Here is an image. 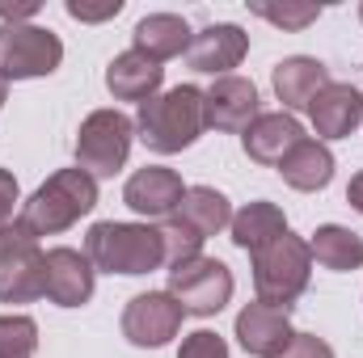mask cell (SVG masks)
<instances>
[{
	"label": "cell",
	"mask_w": 363,
	"mask_h": 358,
	"mask_svg": "<svg viewBox=\"0 0 363 358\" xmlns=\"http://www.w3.org/2000/svg\"><path fill=\"white\" fill-rule=\"evenodd\" d=\"M203 131H207V93L199 85H174V89L157 93L135 114V135L144 139V148L161 156L190 148Z\"/></svg>",
	"instance_id": "1"
},
{
	"label": "cell",
	"mask_w": 363,
	"mask_h": 358,
	"mask_svg": "<svg viewBox=\"0 0 363 358\" xmlns=\"http://www.w3.org/2000/svg\"><path fill=\"white\" fill-rule=\"evenodd\" d=\"M97 207V178H89L81 165L77 169H55L26 202L17 224L38 241V236H60L72 224H81V215H89Z\"/></svg>",
	"instance_id": "2"
},
{
	"label": "cell",
	"mask_w": 363,
	"mask_h": 358,
	"mask_svg": "<svg viewBox=\"0 0 363 358\" xmlns=\"http://www.w3.org/2000/svg\"><path fill=\"white\" fill-rule=\"evenodd\" d=\"M85 258L93 270L106 274H152L165 266V249H161V232L152 224H118V219H101L93 224L85 236Z\"/></svg>",
	"instance_id": "3"
},
{
	"label": "cell",
	"mask_w": 363,
	"mask_h": 358,
	"mask_svg": "<svg viewBox=\"0 0 363 358\" xmlns=\"http://www.w3.org/2000/svg\"><path fill=\"white\" fill-rule=\"evenodd\" d=\"M308 278H313V249L296 232L274 236L267 249L254 253V291H258V304H271V308L291 312V304L308 291Z\"/></svg>",
	"instance_id": "4"
},
{
	"label": "cell",
	"mask_w": 363,
	"mask_h": 358,
	"mask_svg": "<svg viewBox=\"0 0 363 358\" xmlns=\"http://www.w3.org/2000/svg\"><path fill=\"white\" fill-rule=\"evenodd\" d=\"M131 139L135 118H127L123 110H93L77 131V165L89 178H114L131 156Z\"/></svg>",
	"instance_id": "5"
},
{
	"label": "cell",
	"mask_w": 363,
	"mask_h": 358,
	"mask_svg": "<svg viewBox=\"0 0 363 358\" xmlns=\"http://www.w3.org/2000/svg\"><path fill=\"white\" fill-rule=\"evenodd\" d=\"M64 64V42L47 25H0V72L9 81H38Z\"/></svg>",
	"instance_id": "6"
},
{
	"label": "cell",
	"mask_w": 363,
	"mask_h": 358,
	"mask_svg": "<svg viewBox=\"0 0 363 358\" xmlns=\"http://www.w3.org/2000/svg\"><path fill=\"white\" fill-rule=\"evenodd\" d=\"M43 270H47V253L21 224L0 228V304L43 299Z\"/></svg>",
	"instance_id": "7"
},
{
	"label": "cell",
	"mask_w": 363,
	"mask_h": 358,
	"mask_svg": "<svg viewBox=\"0 0 363 358\" xmlns=\"http://www.w3.org/2000/svg\"><path fill=\"white\" fill-rule=\"evenodd\" d=\"M233 270L220 258H194L186 266L169 270V295L182 304L186 316H216L233 299Z\"/></svg>",
	"instance_id": "8"
},
{
	"label": "cell",
	"mask_w": 363,
	"mask_h": 358,
	"mask_svg": "<svg viewBox=\"0 0 363 358\" xmlns=\"http://www.w3.org/2000/svg\"><path fill=\"white\" fill-rule=\"evenodd\" d=\"M182 321L186 312L169 291H144L123 308V337L140 350H161L182 333Z\"/></svg>",
	"instance_id": "9"
},
{
	"label": "cell",
	"mask_w": 363,
	"mask_h": 358,
	"mask_svg": "<svg viewBox=\"0 0 363 358\" xmlns=\"http://www.w3.org/2000/svg\"><path fill=\"white\" fill-rule=\"evenodd\" d=\"M93 278L97 270L81 249L55 245L47 249V270H43V295L60 308H81L93 299Z\"/></svg>",
	"instance_id": "10"
},
{
	"label": "cell",
	"mask_w": 363,
	"mask_h": 358,
	"mask_svg": "<svg viewBox=\"0 0 363 358\" xmlns=\"http://www.w3.org/2000/svg\"><path fill=\"white\" fill-rule=\"evenodd\" d=\"M182 198H186V185L165 165H144L123 185V202L135 215H144V219H169V215H178Z\"/></svg>",
	"instance_id": "11"
},
{
	"label": "cell",
	"mask_w": 363,
	"mask_h": 358,
	"mask_svg": "<svg viewBox=\"0 0 363 358\" xmlns=\"http://www.w3.org/2000/svg\"><path fill=\"white\" fill-rule=\"evenodd\" d=\"M245 51H250V34L233 21H216V25L194 34L190 51H186V64L194 72H207V76L220 81V76H228V68H237L245 59Z\"/></svg>",
	"instance_id": "12"
},
{
	"label": "cell",
	"mask_w": 363,
	"mask_h": 358,
	"mask_svg": "<svg viewBox=\"0 0 363 358\" xmlns=\"http://www.w3.org/2000/svg\"><path fill=\"white\" fill-rule=\"evenodd\" d=\"M304 139V127L296 114L287 110H271V114H258L245 131H241V148L254 165H267V169H279V161Z\"/></svg>",
	"instance_id": "13"
},
{
	"label": "cell",
	"mask_w": 363,
	"mask_h": 358,
	"mask_svg": "<svg viewBox=\"0 0 363 358\" xmlns=\"http://www.w3.org/2000/svg\"><path fill=\"white\" fill-rule=\"evenodd\" d=\"M237 342L250 358H274L291 342V312L271 304H245L237 312Z\"/></svg>",
	"instance_id": "14"
},
{
	"label": "cell",
	"mask_w": 363,
	"mask_h": 358,
	"mask_svg": "<svg viewBox=\"0 0 363 358\" xmlns=\"http://www.w3.org/2000/svg\"><path fill=\"white\" fill-rule=\"evenodd\" d=\"M308 118H313V131H317L321 144H325V139H347V135L363 122V93L355 89V85L330 81L325 89L313 97Z\"/></svg>",
	"instance_id": "15"
},
{
	"label": "cell",
	"mask_w": 363,
	"mask_h": 358,
	"mask_svg": "<svg viewBox=\"0 0 363 358\" xmlns=\"http://www.w3.org/2000/svg\"><path fill=\"white\" fill-rule=\"evenodd\" d=\"M207 93V127L216 131H245L262 110H258V85L245 76H220Z\"/></svg>",
	"instance_id": "16"
},
{
	"label": "cell",
	"mask_w": 363,
	"mask_h": 358,
	"mask_svg": "<svg viewBox=\"0 0 363 358\" xmlns=\"http://www.w3.org/2000/svg\"><path fill=\"white\" fill-rule=\"evenodd\" d=\"M330 81H334L330 68H325L321 59H313V55H287V59L274 64V72H271L274 97L283 101L287 114H291V110H308L313 97L325 89Z\"/></svg>",
	"instance_id": "17"
},
{
	"label": "cell",
	"mask_w": 363,
	"mask_h": 358,
	"mask_svg": "<svg viewBox=\"0 0 363 358\" xmlns=\"http://www.w3.org/2000/svg\"><path fill=\"white\" fill-rule=\"evenodd\" d=\"M161 81H165V68L157 59L140 55L135 47L114 55L110 68H106V89H110L114 101H140L144 105V101H152L161 93Z\"/></svg>",
	"instance_id": "18"
},
{
	"label": "cell",
	"mask_w": 363,
	"mask_h": 358,
	"mask_svg": "<svg viewBox=\"0 0 363 358\" xmlns=\"http://www.w3.org/2000/svg\"><path fill=\"white\" fill-rule=\"evenodd\" d=\"M190 42H194V30L182 13H148V17L135 21V34H131V47L140 55L157 59V64L186 55Z\"/></svg>",
	"instance_id": "19"
},
{
	"label": "cell",
	"mask_w": 363,
	"mask_h": 358,
	"mask_svg": "<svg viewBox=\"0 0 363 358\" xmlns=\"http://www.w3.org/2000/svg\"><path fill=\"white\" fill-rule=\"evenodd\" d=\"M279 173L283 181L291 185V190H300V194H317V190H325L330 181H334V152L321 144V139H300L283 161H279Z\"/></svg>",
	"instance_id": "20"
},
{
	"label": "cell",
	"mask_w": 363,
	"mask_h": 358,
	"mask_svg": "<svg viewBox=\"0 0 363 358\" xmlns=\"http://www.w3.org/2000/svg\"><path fill=\"white\" fill-rule=\"evenodd\" d=\"M228 232H233V245H237V249L258 253V249H267V245H271L274 236H283V232H287V215H283V207H279V202L258 198V202H245V207L233 215Z\"/></svg>",
	"instance_id": "21"
},
{
	"label": "cell",
	"mask_w": 363,
	"mask_h": 358,
	"mask_svg": "<svg viewBox=\"0 0 363 358\" xmlns=\"http://www.w3.org/2000/svg\"><path fill=\"white\" fill-rule=\"evenodd\" d=\"M178 219H186V224L207 241V236H220V232L233 224V202H228L220 190H211V185H186Z\"/></svg>",
	"instance_id": "22"
},
{
	"label": "cell",
	"mask_w": 363,
	"mask_h": 358,
	"mask_svg": "<svg viewBox=\"0 0 363 358\" xmlns=\"http://www.w3.org/2000/svg\"><path fill=\"white\" fill-rule=\"evenodd\" d=\"M308 249H313V262L325 270H359L363 266V236L342 228V224H321L313 236H308Z\"/></svg>",
	"instance_id": "23"
},
{
	"label": "cell",
	"mask_w": 363,
	"mask_h": 358,
	"mask_svg": "<svg viewBox=\"0 0 363 358\" xmlns=\"http://www.w3.org/2000/svg\"><path fill=\"white\" fill-rule=\"evenodd\" d=\"M157 232H161V249H165V266L169 270H178V266H186V262H194V258H203V236H199L186 219L169 215Z\"/></svg>",
	"instance_id": "24"
},
{
	"label": "cell",
	"mask_w": 363,
	"mask_h": 358,
	"mask_svg": "<svg viewBox=\"0 0 363 358\" xmlns=\"http://www.w3.org/2000/svg\"><path fill=\"white\" fill-rule=\"evenodd\" d=\"M38 350V325L34 316L4 312L0 316V358H34Z\"/></svg>",
	"instance_id": "25"
},
{
	"label": "cell",
	"mask_w": 363,
	"mask_h": 358,
	"mask_svg": "<svg viewBox=\"0 0 363 358\" xmlns=\"http://www.w3.org/2000/svg\"><path fill=\"white\" fill-rule=\"evenodd\" d=\"M250 13L267 17L279 30H304L321 17V4H304V0H283V4H271V0H250Z\"/></svg>",
	"instance_id": "26"
},
{
	"label": "cell",
	"mask_w": 363,
	"mask_h": 358,
	"mask_svg": "<svg viewBox=\"0 0 363 358\" xmlns=\"http://www.w3.org/2000/svg\"><path fill=\"white\" fill-rule=\"evenodd\" d=\"M178 358H228V342L211 329H194L190 337H182Z\"/></svg>",
	"instance_id": "27"
},
{
	"label": "cell",
	"mask_w": 363,
	"mask_h": 358,
	"mask_svg": "<svg viewBox=\"0 0 363 358\" xmlns=\"http://www.w3.org/2000/svg\"><path fill=\"white\" fill-rule=\"evenodd\" d=\"M274 358H334V346L317 333H291V342Z\"/></svg>",
	"instance_id": "28"
},
{
	"label": "cell",
	"mask_w": 363,
	"mask_h": 358,
	"mask_svg": "<svg viewBox=\"0 0 363 358\" xmlns=\"http://www.w3.org/2000/svg\"><path fill=\"white\" fill-rule=\"evenodd\" d=\"M64 8H68V17H77V21H89V25H97V21H110V17H118V13H123V0H101V4L68 0Z\"/></svg>",
	"instance_id": "29"
},
{
	"label": "cell",
	"mask_w": 363,
	"mask_h": 358,
	"mask_svg": "<svg viewBox=\"0 0 363 358\" xmlns=\"http://www.w3.org/2000/svg\"><path fill=\"white\" fill-rule=\"evenodd\" d=\"M21 190H17V178L9 173V169H0V228H9V224H17V215H21Z\"/></svg>",
	"instance_id": "30"
},
{
	"label": "cell",
	"mask_w": 363,
	"mask_h": 358,
	"mask_svg": "<svg viewBox=\"0 0 363 358\" xmlns=\"http://www.w3.org/2000/svg\"><path fill=\"white\" fill-rule=\"evenodd\" d=\"M38 8V0H0V25H30Z\"/></svg>",
	"instance_id": "31"
},
{
	"label": "cell",
	"mask_w": 363,
	"mask_h": 358,
	"mask_svg": "<svg viewBox=\"0 0 363 358\" xmlns=\"http://www.w3.org/2000/svg\"><path fill=\"white\" fill-rule=\"evenodd\" d=\"M347 202H351V207L363 215V169L351 178V185H347Z\"/></svg>",
	"instance_id": "32"
},
{
	"label": "cell",
	"mask_w": 363,
	"mask_h": 358,
	"mask_svg": "<svg viewBox=\"0 0 363 358\" xmlns=\"http://www.w3.org/2000/svg\"><path fill=\"white\" fill-rule=\"evenodd\" d=\"M4 97H9V76L0 72V105H4Z\"/></svg>",
	"instance_id": "33"
},
{
	"label": "cell",
	"mask_w": 363,
	"mask_h": 358,
	"mask_svg": "<svg viewBox=\"0 0 363 358\" xmlns=\"http://www.w3.org/2000/svg\"><path fill=\"white\" fill-rule=\"evenodd\" d=\"M359 21H363V4H359Z\"/></svg>",
	"instance_id": "34"
}]
</instances>
